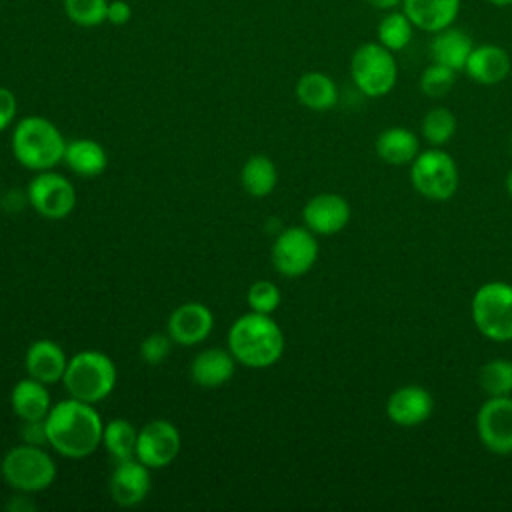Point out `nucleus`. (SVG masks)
I'll return each mask as SVG.
<instances>
[{"mask_svg": "<svg viewBox=\"0 0 512 512\" xmlns=\"http://www.w3.org/2000/svg\"><path fill=\"white\" fill-rule=\"evenodd\" d=\"M462 0H402V10L416 30L434 34L456 22Z\"/></svg>", "mask_w": 512, "mask_h": 512, "instance_id": "obj_20", "label": "nucleus"}, {"mask_svg": "<svg viewBox=\"0 0 512 512\" xmlns=\"http://www.w3.org/2000/svg\"><path fill=\"white\" fill-rule=\"evenodd\" d=\"M420 132L430 146L440 148L448 144L456 134V116L444 106H434L424 114Z\"/></svg>", "mask_w": 512, "mask_h": 512, "instance_id": "obj_30", "label": "nucleus"}, {"mask_svg": "<svg viewBox=\"0 0 512 512\" xmlns=\"http://www.w3.org/2000/svg\"><path fill=\"white\" fill-rule=\"evenodd\" d=\"M172 338L168 336V332H154L150 336H146L140 344V358L148 364V366H158L162 364L170 352H172Z\"/></svg>", "mask_w": 512, "mask_h": 512, "instance_id": "obj_34", "label": "nucleus"}, {"mask_svg": "<svg viewBox=\"0 0 512 512\" xmlns=\"http://www.w3.org/2000/svg\"><path fill=\"white\" fill-rule=\"evenodd\" d=\"M350 76L354 86L368 98L390 94L398 82V64L394 52L378 40L362 42L350 56Z\"/></svg>", "mask_w": 512, "mask_h": 512, "instance_id": "obj_6", "label": "nucleus"}, {"mask_svg": "<svg viewBox=\"0 0 512 512\" xmlns=\"http://www.w3.org/2000/svg\"><path fill=\"white\" fill-rule=\"evenodd\" d=\"M456 70L444 66V64H438V62H432L428 64L422 74H420V90L424 96L428 98H444L456 84Z\"/></svg>", "mask_w": 512, "mask_h": 512, "instance_id": "obj_32", "label": "nucleus"}, {"mask_svg": "<svg viewBox=\"0 0 512 512\" xmlns=\"http://www.w3.org/2000/svg\"><path fill=\"white\" fill-rule=\"evenodd\" d=\"M66 142L52 120L36 114L18 120L10 138L16 162L32 172L54 170L64 158Z\"/></svg>", "mask_w": 512, "mask_h": 512, "instance_id": "obj_3", "label": "nucleus"}, {"mask_svg": "<svg viewBox=\"0 0 512 512\" xmlns=\"http://www.w3.org/2000/svg\"><path fill=\"white\" fill-rule=\"evenodd\" d=\"M284 332L272 314L246 312L238 316L226 338V348L238 364L260 370L274 366L284 354Z\"/></svg>", "mask_w": 512, "mask_h": 512, "instance_id": "obj_2", "label": "nucleus"}, {"mask_svg": "<svg viewBox=\"0 0 512 512\" xmlns=\"http://www.w3.org/2000/svg\"><path fill=\"white\" fill-rule=\"evenodd\" d=\"M48 448L72 460L86 458L102 446L104 422L96 404L68 396L52 404L44 418Z\"/></svg>", "mask_w": 512, "mask_h": 512, "instance_id": "obj_1", "label": "nucleus"}, {"mask_svg": "<svg viewBox=\"0 0 512 512\" xmlns=\"http://www.w3.org/2000/svg\"><path fill=\"white\" fill-rule=\"evenodd\" d=\"M506 192H508V196L512 198V168H510L508 174H506Z\"/></svg>", "mask_w": 512, "mask_h": 512, "instance_id": "obj_40", "label": "nucleus"}, {"mask_svg": "<svg viewBox=\"0 0 512 512\" xmlns=\"http://www.w3.org/2000/svg\"><path fill=\"white\" fill-rule=\"evenodd\" d=\"M236 364L238 362L228 348H206L192 358L190 378L200 388H220L232 380Z\"/></svg>", "mask_w": 512, "mask_h": 512, "instance_id": "obj_19", "label": "nucleus"}, {"mask_svg": "<svg viewBox=\"0 0 512 512\" xmlns=\"http://www.w3.org/2000/svg\"><path fill=\"white\" fill-rule=\"evenodd\" d=\"M214 328V314L202 302H184L172 310L166 332L174 344L196 346L204 342Z\"/></svg>", "mask_w": 512, "mask_h": 512, "instance_id": "obj_15", "label": "nucleus"}, {"mask_svg": "<svg viewBox=\"0 0 512 512\" xmlns=\"http://www.w3.org/2000/svg\"><path fill=\"white\" fill-rule=\"evenodd\" d=\"M22 442H26V444H36V446H48L44 420H28V422H22Z\"/></svg>", "mask_w": 512, "mask_h": 512, "instance_id": "obj_37", "label": "nucleus"}, {"mask_svg": "<svg viewBox=\"0 0 512 512\" xmlns=\"http://www.w3.org/2000/svg\"><path fill=\"white\" fill-rule=\"evenodd\" d=\"M434 412L432 394L418 384L396 388L386 400L388 418L402 428H412L426 422Z\"/></svg>", "mask_w": 512, "mask_h": 512, "instance_id": "obj_16", "label": "nucleus"}, {"mask_svg": "<svg viewBox=\"0 0 512 512\" xmlns=\"http://www.w3.org/2000/svg\"><path fill=\"white\" fill-rule=\"evenodd\" d=\"M458 182L456 160L442 148L432 146L420 152L410 164V184L428 200L444 202L452 198L458 190Z\"/></svg>", "mask_w": 512, "mask_h": 512, "instance_id": "obj_8", "label": "nucleus"}, {"mask_svg": "<svg viewBox=\"0 0 512 512\" xmlns=\"http://www.w3.org/2000/svg\"><path fill=\"white\" fill-rule=\"evenodd\" d=\"M240 184L252 198H266L278 184V168L272 158L264 154H252L240 168Z\"/></svg>", "mask_w": 512, "mask_h": 512, "instance_id": "obj_26", "label": "nucleus"}, {"mask_svg": "<svg viewBox=\"0 0 512 512\" xmlns=\"http://www.w3.org/2000/svg\"><path fill=\"white\" fill-rule=\"evenodd\" d=\"M296 100L314 112H324L336 106L338 102V86L336 82L318 70H310L304 72L298 80H296Z\"/></svg>", "mask_w": 512, "mask_h": 512, "instance_id": "obj_25", "label": "nucleus"}, {"mask_svg": "<svg viewBox=\"0 0 512 512\" xmlns=\"http://www.w3.org/2000/svg\"><path fill=\"white\" fill-rule=\"evenodd\" d=\"M66 366H68V356L64 348L50 338L34 340L24 352L26 376H32L48 386L62 382Z\"/></svg>", "mask_w": 512, "mask_h": 512, "instance_id": "obj_18", "label": "nucleus"}, {"mask_svg": "<svg viewBox=\"0 0 512 512\" xmlns=\"http://www.w3.org/2000/svg\"><path fill=\"white\" fill-rule=\"evenodd\" d=\"M414 24L410 22V18L406 16L404 10H388L384 12V16L378 20L376 26V40L392 50V52H400L404 50L414 36Z\"/></svg>", "mask_w": 512, "mask_h": 512, "instance_id": "obj_28", "label": "nucleus"}, {"mask_svg": "<svg viewBox=\"0 0 512 512\" xmlns=\"http://www.w3.org/2000/svg\"><path fill=\"white\" fill-rule=\"evenodd\" d=\"M136 440H138V430L130 420L114 418L104 424L102 446L106 448V452L114 462L134 458Z\"/></svg>", "mask_w": 512, "mask_h": 512, "instance_id": "obj_27", "label": "nucleus"}, {"mask_svg": "<svg viewBox=\"0 0 512 512\" xmlns=\"http://www.w3.org/2000/svg\"><path fill=\"white\" fill-rule=\"evenodd\" d=\"M64 14L82 28H96L106 22L108 0H62Z\"/></svg>", "mask_w": 512, "mask_h": 512, "instance_id": "obj_31", "label": "nucleus"}, {"mask_svg": "<svg viewBox=\"0 0 512 512\" xmlns=\"http://www.w3.org/2000/svg\"><path fill=\"white\" fill-rule=\"evenodd\" d=\"M30 208L46 220H62L76 208V188L72 180L56 170H42L26 186Z\"/></svg>", "mask_w": 512, "mask_h": 512, "instance_id": "obj_10", "label": "nucleus"}, {"mask_svg": "<svg viewBox=\"0 0 512 512\" xmlns=\"http://www.w3.org/2000/svg\"><path fill=\"white\" fill-rule=\"evenodd\" d=\"M488 4L492 6H498V8H506V6H512V0H486Z\"/></svg>", "mask_w": 512, "mask_h": 512, "instance_id": "obj_39", "label": "nucleus"}, {"mask_svg": "<svg viewBox=\"0 0 512 512\" xmlns=\"http://www.w3.org/2000/svg\"><path fill=\"white\" fill-rule=\"evenodd\" d=\"M470 314L476 330L492 342L512 340V284L492 280L472 296Z\"/></svg>", "mask_w": 512, "mask_h": 512, "instance_id": "obj_7", "label": "nucleus"}, {"mask_svg": "<svg viewBox=\"0 0 512 512\" xmlns=\"http://www.w3.org/2000/svg\"><path fill=\"white\" fill-rule=\"evenodd\" d=\"M376 154L386 164L406 166L420 154V140L404 126H390L378 134Z\"/></svg>", "mask_w": 512, "mask_h": 512, "instance_id": "obj_24", "label": "nucleus"}, {"mask_svg": "<svg viewBox=\"0 0 512 512\" xmlns=\"http://www.w3.org/2000/svg\"><path fill=\"white\" fill-rule=\"evenodd\" d=\"M118 382L114 360L100 350H80L68 358L62 384L68 396L98 404L106 400Z\"/></svg>", "mask_w": 512, "mask_h": 512, "instance_id": "obj_4", "label": "nucleus"}, {"mask_svg": "<svg viewBox=\"0 0 512 512\" xmlns=\"http://www.w3.org/2000/svg\"><path fill=\"white\" fill-rule=\"evenodd\" d=\"M132 20V6L126 0H108L106 22L112 26H124Z\"/></svg>", "mask_w": 512, "mask_h": 512, "instance_id": "obj_36", "label": "nucleus"}, {"mask_svg": "<svg viewBox=\"0 0 512 512\" xmlns=\"http://www.w3.org/2000/svg\"><path fill=\"white\" fill-rule=\"evenodd\" d=\"M58 468L44 446L16 444L0 460V476L18 494H36L50 488Z\"/></svg>", "mask_w": 512, "mask_h": 512, "instance_id": "obj_5", "label": "nucleus"}, {"mask_svg": "<svg viewBox=\"0 0 512 512\" xmlns=\"http://www.w3.org/2000/svg\"><path fill=\"white\" fill-rule=\"evenodd\" d=\"M478 386L486 396H512V360L492 358L482 364Z\"/></svg>", "mask_w": 512, "mask_h": 512, "instance_id": "obj_29", "label": "nucleus"}, {"mask_svg": "<svg viewBox=\"0 0 512 512\" xmlns=\"http://www.w3.org/2000/svg\"><path fill=\"white\" fill-rule=\"evenodd\" d=\"M18 112V100L10 88L0 86V134L12 126Z\"/></svg>", "mask_w": 512, "mask_h": 512, "instance_id": "obj_35", "label": "nucleus"}, {"mask_svg": "<svg viewBox=\"0 0 512 512\" xmlns=\"http://www.w3.org/2000/svg\"><path fill=\"white\" fill-rule=\"evenodd\" d=\"M62 162L66 168L80 178H96L108 166V154L98 140L74 138L66 142Z\"/></svg>", "mask_w": 512, "mask_h": 512, "instance_id": "obj_23", "label": "nucleus"}, {"mask_svg": "<svg viewBox=\"0 0 512 512\" xmlns=\"http://www.w3.org/2000/svg\"><path fill=\"white\" fill-rule=\"evenodd\" d=\"M350 204L336 192H320L312 196L302 208V220L308 230L320 236L342 232L350 222Z\"/></svg>", "mask_w": 512, "mask_h": 512, "instance_id": "obj_14", "label": "nucleus"}, {"mask_svg": "<svg viewBox=\"0 0 512 512\" xmlns=\"http://www.w3.org/2000/svg\"><path fill=\"white\" fill-rule=\"evenodd\" d=\"M10 406L22 422L44 420L52 408L48 384L32 376L18 380L10 390Z\"/></svg>", "mask_w": 512, "mask_h": 512, "instance_id": "obj_22", "label": "nucleus"}, {"mask_svg": "<svg viewBox=\"0 0 512 512\" xmlns=\"http://www.w3.org/2000/svg\"><path fill=\"white\" fill-rule=\"evenodd\" d=\"M318 240L306 226H290L278 232L272 242L270 260L278 274L286 278H300L312 270L318 260Z\"/></svg>", "mask_w": 512, "mask_h": 512, "instance_id": "obj_9", "label": "nucleus"}, {"mask_svg": "<svg viewBox=\"0 0 512 512\" xmlns=\"http://www.w3.org/2000/svg\"><path fill=\"white\" fill-rule=\"evenodd\" d=\"M180 448V430L164 418H154L138 430L134 456L150 470H160L170 466L178 458Z\"/></svg>", "mask_w": 512, "mask_h": 512, "instance_id": "obj_11", "label": "nucleus"}, {"mask_svg": "<svg viewBox=\"0 0 512 512\" xmlns=\"http://www.w3.org/2000/svg\"><path fill=\"white\" fill-rule=\"evenodd\" d=\"M150 488H152L150 468L142 464L136 456L114 462V470L108 480V490L114 504L122 508L138 506L140 502L146 500V496L150 494Z\"/></svg>", "mask_w": 512, "mask_h": 512, "instance_id": "obj_13", "label": "nucleus"}, {"mask_svg": "<svg viewBox=\"0 0 512 512\" xmlns=\"http://www.w3.org/2000/svg\"><path fill=\"white\" fill-rule=\"evenodd\" d=\"M472 48H474L472 36L462 28H456L454 24L434 32L428 46L432 62L444 64L456 72L464 70Z\"/></svg>", "mask_w": 512, "mask_h": 512, "instance_id": "obj_21", "label": "nucleus"}, {"mask_svg": "<svg viewBox=\"0 0 512 512\" xmlns=\"http://www.w3.org/2000/svg\"><path fill=\"white\" fill-rule=\"evenodd\" d=\"M510 70H512V58L508 50L492 42H484L478 46L474 44L464 66V72L468 74V78L482 86L500 84L502 80L508 78Z\"/></svg>", "mask_w": 512, "mask_h": 512, "instance_id": "obj_17", "label": "nucleus"}, {"mask_svg": "<svg viewBox=\"0 0 512 512\" xmlns=\"http://www.w3.org/2000/svg\"><path fill=\"white\" fill-rule=\"evenodd\" d=\"M282 300L280 288L272 280H256L250 284L246 292V302L252 312L260 314H272L278 310Z\"/></svg>", "mask_w": 512, "mask_h": 512, "instance_id": "obj_33", "label": "nucleus"}, {"mask_svg": "<svg viewBox=\"0 0 512 512\" xmlns=\"http://www.w3.org/2000/svg\"><path fill=\"white\" fill-rule=\"evenodd\" d=\"M368 6H372L374 10L380 12H388V10H396L402 6V0H364Z\"/></svg>", "mask_w": 512, "mask_h": 512, "instance_id": "obj_38", "label": "nucleus"}, {"mask_svg": "<svg viewBox=\"0 0 512 512\" xmlns=\"http://www.w3.org/2000/svg\"><path fill=\"white\" fill-rule=\"evenodd\" d=\"M476 432L492 454H512V396H488L476 412Z\"/></svg>", "mask_w": 512, "mask_h": 512, "instance_id": "obj_12", "label": "nucleus"}]
</instances>
